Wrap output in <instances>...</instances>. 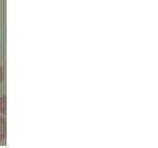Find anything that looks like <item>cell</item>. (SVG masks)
I'll return each mask as SVG.
<instances>
[{"label": "cell", "mask_w": 158, "mask_h": 148, "mask_svg": "<svg viewBox=\"0 0 158 148\" xmlns=\"http://www.w3.org/2000/svg\"><path fill=\"white\" fill-rule=\"evenodd\" d=\"M7 135V123L3 117H0V141L6 138Z\"/></svg>", "instance_id": "6da1fadb"}, {"label": "cell", "mask_w": 158, "mask_h": 148, "mask_svg": "<svg viewBox=\"0 0 158 148\" xmlns=\"http://www.w3.org/2000/svg\"><path fill=\"white\" fill-rule=\"evenodd\" d=\"M7 112V98L5 96L0 98V113L5 114Z\"/></svg>", "instance_id": "7a4b0ae2"}, {"label": "cell", "mask_w": 158, "mask_h": 148, "mask_svg": "<svg viewBox=\"0 0 158 148\" xmlns=\"http://www.w3.org/2000/svg\"><path fill=\"white\" fill-rule=\"evenodd\" d=\"M2 79H3V69L1 67V65H0V84L2 81Z\"/></svg>", "instance_id": "3957f363"}]
</instances>
